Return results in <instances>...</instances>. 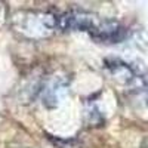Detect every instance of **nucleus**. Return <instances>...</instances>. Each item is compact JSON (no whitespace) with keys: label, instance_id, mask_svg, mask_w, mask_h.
<instances>
[{"label":"nucleus","instance_id":"obj_4","mask_svg":"<svg viewBox=\"0 0 148 148\" xmlns=\"http://www.w3.org/2000/svg\"><path fill=\"white\" fill-rule=\"evenodd\" d=\"M68 90V82L62 77H55L53 80L47 82L42 90V99L43 104L49 108H53L59 104L62 96Z\"/></svg>","mask_w":148,"mask_h":148},{"label":"nucleus","instance_id":"obj_5","mask_svg":"<svg viewBox=\"0 0 148 148\" xmlns=\"http://www.w3.org/2000/svg\"><path fill=\"white\" fill-rule=\"evenodd\" d=\"M145 148H148V145H145Z\"/></svg>","mask_w":148,"mask_h":148},{"label":"nucleus","instance_id":"obj_1","mask_svg":"<svg viewBox=\"0 0 148 148\" xmlns=\"http://www.w3.org/2000/svg\"><path fill=\"white\" fill-rule=\"evenodd\" d=\"M56 27L58 18L49 12L18 10L12 15V28L25 39H46L56 30Z\"/></svg>","mask_w":148,"mask_h":148},{"label":"nucleus","instance_id":"obj_2","mask_svg":"<svg viewBox=\"0 0 148 148\" xmlns=\"http://www.w3.org/2000/svg\"><path fill=\"white\" fill-rule=\"evenodd\" d=\"M98 24L95 15L84 10H71L58 18V27L64 31H92Z\"/></svg>","mask_w":148,"mask_h":148},{"label":"nucleus","instance_id":"obj_3","mask_svg":"<svg viewBox=\"0 0 148 148\" xmlns=\"http://www.w3.org/2000/svg\"><path fill=\"white\" fill-rule=\"evenodd\" d=\"M90 36L98 42L116 43L125 37V28L116 21H98Z\"/></svg>","mask_w":148,"mask_h":148}]
</instances>
